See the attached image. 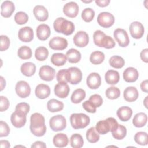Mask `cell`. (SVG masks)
Segmentation results:
<instances>
[{
  "label": "cell",
  "instance_id": "1",
  "mask_svg": "<svg viewBox=\"0 0 148 148\" xmlns=\"http://www.w3.org/2000/svg\"><path fill=\"white\" fill-rule=\"evenodd\" d=\"M45 117L39 113H35L30 117V131L31 133L38 137L43 136L46 131Z\"/></svg>",
  "mask_w": 148,
  "mask_h": 148
},
{
  "label": "cell",
  "instance_id": "2",
  "mask_svg": "<svg viewBox=\"0 0 148 148\" xmlns=\"http://www.w3.org/2000/svg\"><path fill=\"white\" fill-rule=\"evenodd\" d=\"M54 30L58 33H62L65 35H70L75 31L74 24L63 17L56 18L53 23Z\"/></svg>",
  "mask_w": 148,
  "mask_h": 148
},
{
  "label": "cell",
  "instance_id": "3",
  "mask_svg": "<svg viewBox=\"0 0 148 148\" xmlns=\"http://www.w3.org/2000/svg\"><path fill=\"white\" fill-rule=\"evenodd\" d=\"M117 120L113 117H108L106 120H100L97 124L95 129L99 134L105 135L109 131H113L118 127Z\"/></svg>",
  "mask_w": 148,
  "mask_h": 148
},
{
  "label": "cell",
  "instance_id": "4",
  "mask_svg": "<svg viewBox=\"0 0 148 148\" xmlns=\"http://www.w3.org/2000/svg\"><path fill=\"white\" fill-rule=\"evenodd\" d=\"M90 122V117L84 113H73L70 117L71 124L75 130L84 128Z\"/></svg>",
  "mask_w": 148,
  "mask_h": 148
},
{
  "label": "cell",
  "instance_id": "5",
  "mask_svg": "<svg viewBox=\"0 0 148 148\" xmlns=\"http://www.w3.org/2000/svg\"><path fill=\"white\" fill-rule=\"evenodd\" d=\"M49 125L51 129L56 132L64 130L66 127L65 118L60 114L56 115L50 119Z\"/></svg>",
  "mask_w": 148,
  "mask_h": 148
},
{
  "label": "cell",
  "instance_id": "6",
  "mask_svg": "<svg viewBox=\"0 0 148 148\" xmlns=\"http://www.w3.org/2000/svg\"><path fill=\"white\" fill-rule=\"evenodd\" d=\"M114 16L107 12H101L97 17V23L98 24L103 28H109L112 26L114 23Z\"/></svg>",
  "mask_w": 148,
  "mask_h": 148
},
{
  "label": "cell",
  "instance_id": "7",
  "mask_svg": "<svg viewBox=\"0 0 148 148\" xmlns=\"http://www.w3.org/2000/svg\"><path fill=\"white\" fill-rule=\"evenodd\" d=\"M82 79V72L77 67H70L67 69V80L71 84H77Z\"/></svg>",
  "mask_w": 148,
  "mask_h": 148
},
{
  "label": "cell",
  "instance_id": "8",
  "mask_svg": "<svg viewBox=\"0 0 148 148\" xmlns=\"http://www.w3.org/2000/svg\"><path fill=\"white\" fill-rule=\"evenodd\" d=\"M113 35L116 42L120 47H127L130 43V39L125 30L122 28H117L114 30Z\"/></svg>",
  "mask_w": 148,
  "mask_h": 148
},
{
  "label": "cell",
  "instance_id": "9",
  "mask_svg": "<svg viewBox=\"0 0 148 148\" xmlns=\"http://www.w3.org/2000/svg\"><path fill=\"white\" fill-rule=\"evenodd\" d=\"M15 91L19 97L25 98L29 95L31 93V87L27 82L20 80L16 83Z\"/></svg>",
  "mask_w": 148,
  "mask_h": 148
},
{
  "label": "cell",
  "instance_id": "10",
  "mask_svg": "<svg viewBox=\"0 0 148 148\" xmlns=\"http://www.w3.org/2000/svg\"><path fill=\"white\" fill-rule=\"evenodd\" d=\"M129 30L131 36L136 39H140L145 32L143 25L139 21L132 22L130 25Z\"/></svg>",
  "mask_w": 148,
  "mask_h": 148
},
{
  "label": "cell",
  "instance_id": "11",
  "mask_svg": "<svg viewBox=\"0 0 148 148\" xmlns=\"http://www.w3.org/2000/svg\"><path fill=\"white\" fill-rule=\"evenodd\" d=\"M49 47L54 50H63L68 46V41L66 39L56 36L51 39L49 42Z\"/></svg>",
  "mask_w": 148,
  "mask_h": 148
},
{
  "label": "cell",
  "instance_id": "12",
  "mask_svg": "<svg viewBox=\"0 0 148 148\" xmlns=\"http://www.w3.org/2000/svg\"><path fill=\"white\" fill-rule=\"evenodd\" d=\"M39 75L41 79L45 81L50 82L54 78L56 71L53 68L49 65H43L39 69Z\"/></svg>",
  "mask_w": 148,
  "mask_h": 148
},
{
  "label": "cell",
  "instance_id": "13",
  "mask_svg": "<svg viewBox=\"0 0 148 148\" xmlns=\"http://www.w3.org/2000/svg\"><path fill=\"white\" fill-rule=\"evenodd\" d=\"M73 41L74 44L79 47L86 46L89 42L88 35L84 31H78L73 36Z\"/></svg>",
  "mask_w": 148,
  "mask_h": 148
},
{
  "label": "cell",
  "instance_id": "14",
  "mask_svg": "<svg viewBox=\"0 0 148 148\" xmlns=\"http://www.w3.org/2000/svg\"><path fill=\"white\" fill-rule=\"evenodd\" d=\"M10 121L14 127L16 128H21L26 123L27 115L14 111L11 115Z\"/></svg>",
  "mask_w": 148,
  "mask_h": 148
},
{
  "label": "cell",
  "instance_id": "15",
  "mask_svg": "<svg viewBox=\"0 0 148 148\" xmlns=\"http://www.w3.org/2000/svg\"><path fill=\"white\" fill-rule=\"evenodd\" d=\"M79 8L78 5L75 2L66 3L63 7L64 13L68 17H76L79 13Z\"/></svg>",
  "mask_w": 148,
  "mask_h": 148
},
{
  "label": "cell",
  "instance_id": "16",
  "mask_svg": "<svg viewBox=\"0 0 148 148\" xmlns=\"http://www.w3.org/2000/svg\"><path fill=\"white\" fill-rule=\"evenodd\" d=\"M18 39L23 42H29L34 38V32L30 27H24L20 28L18 32Z\"/></svg>",
  "mask_w": 148,
  "mask_h": 148
},
{
  "label": "cell",
  "instance_id": "17",
  "mask_svg": "<svg viewBox=\"0 0 148 148\" xmlns=\"http://www.w3.org/2000/svg\"><path fill=\"white\" fill-rule=\"evenodd\" d=\"M87 86L91 89H97L101 84V78L97 72H92L87 77Z\"/></svg>",
  "mask_w": 148,
  "mask_h": 148
},
{
  "label": "cell",
  "instance_id": "18",
  "mask_svg": "<svg viewBox=\"0 0 148 148\" xmlns=\"http://www.w3.org/2000/svg\"><path fill=\"white\" fill-rule=\"evenodd\" d=\"M123 79L128 83L135 82L139 77V73L136 69L134 67H128L123 72Z\"/></svg>",
  "mask_w": 148,
  "mask_h": 148
},
{
  "label": "cell",
  "instance_id": "19",
  "mask_svg": "<svg viewBox=\"0 0 148 148\" xmlns=\"http://www.w3.org/2000/svg\"><path fill=\"white\" fill-rule=\"evenodd\" d=\"M54 94L61 98H65L68 95L70 88L66 83H58L54 87Z\"/></svg>",
  "mask_w": 148,
  "mask_h": 148
},
{
  "label": "cell",
  "instance_id": "20",
  "mask_svg": "<svg viewBox=\"0 0 148 148\" xmlns=\"http://www.w3.org/2000/svg\"><path fill=\"white\" fill-rule=\"evenodd\" d=\"M33 13L35 18L39 21H45L49 17V13L46 8L42 5H36L34 8Z\"/></svg>",
  "mask_w": 148,
  "mask_h": 148
},
{
  "label": "cell",
  "instance_id": "21",
  "mask_svg": "<svg viewBox=\"0 0 148 148\" xmlns=\"http://www.w3.org/2000/svg\"><path fill=\"white\" fill-rule=\"evenodd\" d=\"M1 16L5 18L10 17L15 10V6L10 1H5L1 4Z\"/></svg>",
  "mask_w": 148,
  "mask_h": 148
},
{
  "label": "cell",
  "instance_id": "22",
  "mask_svg": "<svg viewBox=\"0 0 148 148\" xmlns=\"http://www.w3.org/2000/svg\"><path fill=\"white\" fill-rule=\"evenodd\" d=\"M124 99L129 102H134L139 97V92L137 88L133 86L127 87L123 93Z\"/></svg>",
  "mask_w": 148,
  "mask_h": 148
},
{
  "label": "cell",
  "instance_id": "23",
  "mask_svg": "<svg viewBox=\"0 0 148 148\" xmlns=\"http://www.w3.org/2000/svg\"><path fill=\"white\" fill-rule=\"evenodd\" d=\"M50 27L45 24L39 25L36 28L37 38L40 40H45L49 38L50 35Z\"/></svg>",
  "mask_w": 148,
  "mask_h": 148
},
{
  "label": "cell",
  "instance_id": "24",
  "mask_svg": "<svg viewBox=\"0 0 148 148\" xmlns=\"http://www.w3.org/2000/svg\"><path fill=\"white\" fill-rule=\"evenodd\" d=\"M35 95L39 99L47 98L50 94V88L49 86L45 84H38L35 90Z\"/></svg>",
  "mask_w": 148,
  "mask_h": 148
},
{
  "label": "cell",
  "instance_id": "25",
  "mask_svg": "<svg viewBox=\"0 0 148 148\" xmlns=\"http://www.w3.org/2000/svg\"><path fill=\"white\" fill-rule=\"evenodd\" d=\"M116 114L121 121H127L131 117L132 110L131 108L128 106H121L118 109Z\"/></svg>",
  "mask_w": 148,
  "mask_h": 148
},
{
  "label": "cell",
  "instance_id": "26",
  "mask_svg": "<svg viewBox=\"0 0 148 148\" xmlns=\"http://www.w3.org/2000/svg\"><path fill=\"white\" fill-rule=\"evenodd\" d=\"M54 145L57 147H64L68 144V138L66 134L58 133L54 135L53 140Z\"/></svg>",
  "mask_w": 148,
  "mask_h": 148
},
{
  "label": "cell",
  "instance_id": "27",
  "mask_svg": "<svg viewBox=\"0 0 148 148\" xmlns=\"http://www.w3.org/2000/svg\"><path fill=\"white\" fill-rule=\"evenodd\" d=\"M105 79L106 83L108 84H116L120 80L119 73L117 71L108 70L105 73Z\"/></svg>",
  "mask_w": 148,
  "mask_h": 148
},
{
  "label": "cell",
  "instance_id": "28",
  "mask_svg": "<svg viewBox=\"0 0 148 148\" xmlns=\"http://www.w3.org/2000/svg\"><path fill=\"white\" fill-rule=\"evenodd\" d=\"M20 71L24 76L31 77L35 73L36 66L31 62H27L21 65Z\"/></svg>",
  "mask_w": 148,
  "mask_h": 148
},
{
  "label": "cell",
  "instance_id": "29",
  "mask_svg": "<svg viewBox=\"0 0 148 148\" xmlns=\"http://www.w3.org/2000/svg\"><path fill=\"white\" fill-rule=\"evenodd\" d=\"M147 121V116L143 112H140L136 114L132 120L133 125L137 127L140 128L145 126Z\"/></svg>",
  "mask_w": 148,
  "mask_h": 148
},
{
  "label": "cell",
  "instance_id": "30",
  "mask_svg": "<svg viewBox=\"0 0 148 148\" xmlns=\"http://www.w3.org/2000/svg\"><path fill=\"white\" fill-rule=\"evenodd\" d=\"M47 108L49 112L54 113L61 111L64 108V103L56 99H50L47 103Z\"/></svg>",
  "mask_w": 148,
  "mask_h": 148
},
{
  "label": "cell",
  "instance_id": "31",
  "mask_svg": "<svg viewBox=\"0 0 148 148\" xmlns=\"http://www.w3.org/2000/svg\"><path fill=\"white\" fill-rule=\"evenodd\" d=\"M51 63L57 66H62L65 65L66 62L67 58L66 55L61 53H56L52 54L51 57Z\"/></svg>",
  "mask_w": 148,
  "mask_h": 148
},
{
  "label": "cell",
  "instance_id": "32",
  "mask_svg": "<svg viewBox=\"0 0 148 148\" xmlns=\"http://www.w3.org/2000/svg\"><path fill=\"white\" fill-rule=\"evenodd\" d=\"M66 57L70 63H77L81 59V54L77 50L72 48L67 51Z\"/></svg>",
  "mask_w": 148,
  "mask_h": 148
},
{
  "label": "cell",
  "instance_id": "33",
  "mask_svg": "<svg viewBox=\"0 0 148 148\" xmlns=\"http://www.w3.org/2000/svg\"><path fill=\"white\" fill-rule=\"evenodd\" d=\"M85 97V91L82 88H77L73 92L71 97V101L73 103H79L83 101Z\"/></svg>",
  "mask_w": 148,
  "mask_h": 148
},
{
  "label": "cell",
  "instance_id": "34",
  "mask_svg": "<svg viewBox=\"0 0 148 148\" xmlns=\"http://www.w3.org/2000/svg\"><path fill=\"white\" fill-rule=\"evenodd\" d=\"M105 60V54L100 51H95L92 52L90 56V62L94 65L101 64Z\"/></svg>",
  "mask_w": 148,
  "mask_h": 148
},
{
  "label": "cell",
  "instance_id": "35",
  "mask_svg": "<svg viewBox=\"0 0 148 148\" xmlns=\"http://www.w3.org/2000/svg\"><path fill=\"white\" fill-rule=\"evenodd\" d=\"M49 56V51L47 49L43 46H40L36 49L35 51V57L36 59L39 61L46 60Z\"/></svg>",
  "mask_w": 148,
  "mask_h": 148
},
{
  "label": "cell",
  "instance_id": "36",
  "mask_svg": "<svg viewBox=\"0 0 148 148\" xmlns=\"http://www.w3.org/2000/svg\"><path fill=\"white\" fill-rule=\"evenodd\" d=\"M71 146L73 148H80L83 146L84 140L81 135L74 134L70 138Z\"/></svg>",
  "mask_w": 148,
  "mask_h": 148
},
{
  "label": "cell",
  "instance_id": "37",
  "mask_svg": "<svg viewBox=\"0 0 148 148\" xmlns=\"http://www.w3.org/2000/svg\"><path fill=\"white\" fill-rule=\"evenodd\" d=\"M109 63L111 66L114 68L119 69L124 66L125 61L121 57L119 56H113L109 58Z\"/></svg>",
  "mask_w": 148,
  "mask_h": 148
},
{
  "label": "cell",
  "instance_id": "38",
  "mask_svg": "<svg viewBox=\"0 0 148 148\" xmlns=\"http://www.w3.org/2000/svg\"><path fill=\"white\" fill-rule=\"evenodd\" d=\"M86 138L89 142L92 143H96L99 140V135L95 127H91L87 131Z\"/></svg>",
  "mask_w": 148,
  "mask_h": 148
},
{
  "label": "cell",
  "instance_id": "39",
  "mask_svg": "<svg viewBox=\"0 0 148 148\" xmlns=\"http://www.w3.org/2000/svg\"><path fill=\"white\" fill-rule=\"evenodd\" d=\"M18 56L23 60L29 59L32 55L31 49L27 46H23L20 47L17 51Z\"/></svg>",
  "mask_w": 148,
  "mask_h": 148
},
{
  "label": "cell",
  "instance_id": "40",
  "mask_svg": "<svg viewBox=\"0 0 148 148\" xmlns=\"http://www.w3.org/2000/svg\"><path fill=\"white\" fill-rule=\"evenodd\" d=\"M112 136L117 140H121L125 138L127 134V129L123 125L119 124L117 128L112 132Z\"/></svg>",
  "mask_w": 148,
  "mask_h": 148
},
{
  "label": "cell",
  "instance_id": "41",
  "mask_svg": "<svg viewBox=\"0 0 148 148\" xmlns=\"http://www.w3.org/2000/svg\"><path fill=\"white\" fill-rule=\"evenodd\" d=\"M134 140L137 144L142 146L147 145L148 143L147 134L143 131L138 132L134 136Z\"/></svg>",
  "mask_w": 148,
  "mask_h": 148
},
{
  "label": "cell",
  "instance_id": "42",
  "mask_svg": "<svg viewBox=\"0 0 148 148\" xmlns=\"http://www.w3.org/2000/svg\"><path fill=\"white\" fill-rule=\"evenodd\" d=\"M106 97L109 99H115L118 98L120 95V91L116 87H110L105 91Z\"/></svg>",
  "mask_w": 148,
  "mask_h": 148
},
{
  "label": "cell",
  "instance_id": "43",
  "mask_svg": "<svg viewBox=\"0 0 148 148\" xmlns=\"http://www.w3.org/2000/svg\"><path fill=\"white\" fill-rule=\"evenodd\" d=\"M81 16L84 21L88 23L93 20L95 16V12L90 8H87L82 11Z\"/></svg>",
  "mask_w": 148,
  "mask_h": 148
},
{
  "label": "cell",
  "instance_id": "44",
  "mask_svg": "<svg viewBox=\"0 0 148 148\" xmlns=\"http://www.w3.org/2000/svg\"><path fill=\"white\" fill-rule=\"evenodd\" d=\"M28 20V16L26 13L24 12H18L14 16V21L17 24L19 25H23L27 23Z\"/></svg>",
  "mask_w": 148,
  "mask_h": 148
},
{
  "label": "cell",
  "instance_id": "45",
  "mask_svg": "<svg viewBox=\"0 0 148 148\" xmlns=\"http://www.w3.org/2000/svg\"><path fill=\"white\" fill-rule=\"evenodd\" d=\"M105 36L106 35L102 31H95L93 34V40L95 45L98 47H101L102 40Z\"/></svg>",
  "mask_w": 148,
  "mask_h": 148
},
{
  "label": "cell",
  "instance_id": "46",
  "mask_svg": "<svg viewBox=\"0 0 148 148\" xmlns=\"http://www.w3.org/2000/svg\"><path fill=\"white\" fill-rule=\"evenodd\" d=\"M115 45L116 43L113 39L110 36L106 35L102 40L101 47L107 49H109L113 48L115 46Z\"/></svg>",
  "mask_w": 148,
  "mask_h": 148
},
{
  "label": "cell",
  "instance_id": "47",
  "mask_svg": "<svg viewBox=\"0 0 148 148\" xmlns=\"http://www.w3.org/2000/svg\"><path fill=\"white\" fill-rule=\"evenodd\" d=\"M30 109V106L28 103L26 102H21L18 103L15 108V111L20 112L21 113L24 114L25 115L29 112Z\"/></svg>",
  "mask_w": 148,
  "mask_h": 148
},
{
  "label": "cell",
  "instance_id": "48",
  "mask_svg": "<svg viewBox=\"0 0 148 148\" xmlns=\"http://www.w3.org/2000/svg\"><path fill=\"white\" fill-rule=\"evenodd\" d=\"M56 79L58 83H67V69H63L58 71L56 75Z\"/></svg>",
  "mask_w": 148,
  "mask_h": 148
},
{
  "label": "cell",
  "instance_id": "49",
  "mask_svg": "<svg viewBox=\"0 0 148 148\" xmlns=\"http://www.w3.org/2000/svg\"><path fill=\"white\" fill-rule=\"evenodd\" d=\"M89 101H91L96 108L101 106L103 103V99L99 94H93L90 96Z\"/></svg>",
  "mask_w": 148,
  "mask_h": 148
},
{
  "label": "cell",
  "instance_id": "50",
  "mask_svg": "<svg viewBox=\"0 0 148 148\" xmlns=\"http://www.w3.org/2000/svg\"><path fill=\"white\" fill-rule=\"evenodd\" d=\"M1 38V46H0V50L1 51L6 50L10 45V39L6 36L4 35H2L0 36Z\"/></svg>",
  "mask_w": 148,
  "mask_h": 148
},
{
  "label": "cell",
  "instance_id": "51",
  "mask_svg": "<svg viewBox=\"0 0 148 148\" xmlns=\"http://www.w3.org/2000/svg\"><path fill=\"white\" fill-rule=\"evenodd\" d=\"M10 132V128L8 126V124L3 121H0V136H7Z\"/></svg>",
  "mask_w": 148,
  "mask_h": 148
},
{
  "label": "cell",
  "instance_id": "52",
  "mask_svg": "<svg viewBox=\"0 0 148 148\" xmlns=\"http://www.w3.org/2000/svg\"><path fill=\"white\" fill-rule=\"evenodd\" d=\"M82 106L84 109L88 113H94L96 112V107L89 100L84 101L82 103Z\"/></svg>",
  "mask_w": 148,
  "mask_h": 148
},
{
  "label": "cell",
  "instance_id": "53",
  "mask_svg": "<svg viewBox=\"0 0 148 148\" xmlns=\"http://www.w3.org/2000/svg\"><path fill=\"white\" fill-rule=\"evenodd\" d=\"M1 102H0V111L4 112L9 107V101L8 99L3 96H1Z\"/></svg>",
  "mask_w": 148,
  "mask_h": 148
},
{
  "label": "cell",
  "instance_id": "54",
  "mask_svg": "<svg viewBox=\"0 0 148 148\" xmlns=\"http://www.w3.org/2000/svg\"><path fill=\"white\" fill-rule=\"evenodd\" d=\"M147 55H148V49L147 48H146V49L142 50L140 54V57L141 60L146 63H147L148 62Z\"/></svg>",
  "mask_w": 148,
  "mask_h": 148
},
{
  "label": "cell",
  "instance_id": "55",
  "mask_svg": "<svg viewBox=\"0 0 148 148\" xmlns=\"http://www.w3.org/2000/svg\"><path fill=\"white\" fill-rule=\"evenodd\" d=\"M32 148H45L46 147V145L45 142L42 141H36L32 145Z\"/></svg>",
  "mask_w": 148,
  "mask_h": 148
},
{
  "label": "cell",
  "instance_id": "56",
  "mask_svg": "<svg viewBox=\"0 0 148 148\" xmlns=\"http://www.w3.org/2000/svg\"><path fill=\"white\" fill-rule=\"evenodd\" d=\"M97 5L100 7H105L107 6L110 3L109 0H96L95 1Z\"/></svg>",
  "mask_w": 148,
  "mask_h": 148
},
{
  "label": "cell",
  "instance_id": "57",
  "mask_svg": "<svg viewBox=\"0 0 148 148\" xmlns=\"http://www.w3.org/2000/svg\"><path fill=\"white\" fill-rule=\"evenodd\" d=\"M147 84H148L147 80H145L140 83V88H141L142 91L146 93H147V92H148Z\"/></svg>",
  "mask_w": 148,
  "mask_h": 148
},
{
  "label": "cell",
  "instance_id": "58",
  "mask_svg": "<svg viewBox=\"0 0 148 148\" xmlns=\"http://www.w3.org/2000/svg\"><path fill=\"white\" fill-rule=\"evenodd\" d=\"M0 144L1 148H8L10 146L9 142L6 140H1L0 141Z\"/></svg>",
  "mask_w": 148,
  "mask_h": 148
},
{
  "label": "cell",
  "instance_id": "59",
  "mask_svg": "<svg viewBox=\"0 0 148 148\" xmlns=\"http://www.w3.org/2000/svg\"><path fill=\"white\" fill-rule=\"evenodd\" d=\"M1 80V91H2L6 86V81L2 76L0 77Z\"/></svg>",
  "mask_w": 148,
  "mask_h": 148
},
{
  "label": "cell",
  "instance_id": "60",
  "mask_svg": "<svg viewBox=\"0 0 148 148\" xmlns=\"http://www.w3.org/2000/svg\"><path fill=\"white\" fill-rule=\"evenodd\" d=\"M147 96L146 97V98H145L144 99V101H143V104L145 105V106L146 107V108H147Z\"/></svg>",
  "mask_w": 148,
  "mask_h": 148
},
{
  "label": "cell",
  "instance_id": "61",
  "mask_svg": "<svg viewBox=\"0 0 148 148\" xmlns=\"http://www.w3.org/2000/svg\"><path fill=\"white\" fill-rule=\"evenodd\" d=\"M83 2H84V3H90L92 2V1H82Z\"/></svg>",
  "mask_w": 148,
  "mask_h": 148
}]
</instances>
